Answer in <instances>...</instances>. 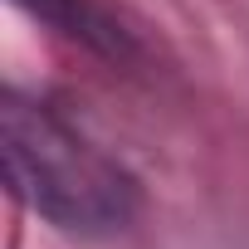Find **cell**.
Masks as SVG:
<instances>
[{
  "mask_svg": "<svg viewBox=\"0 0 249 249\" xmlns=\"http://www.w3.org/2000/svg\"><path fill=\"white\" fill-rule=\"evenodd\" d=\"M0 132H5L10 191L39 220L83 239H103L132 225L142 205L132 171L117 157H107L98 142H88L54 103L5 88Z\"/></svg>",
  "mask_w": 249,
  "mask_h": 249,
  "instance_id": "6da1fadb",
  "label": "cell"
},
{
  "mask_svg": "<svg viewBox=\"0 0 249 249\" xmlns=\"http://www.w3.org/2000/svg\"><path fill=\"white\" fill-rule=\"evenodd\" d=\"M15 5L30 10L39 25H49V30H59V35H69V39L107 54V59H122L132 49L127 30H122L98 0H15Z\"/></svg>",
  "mask_w": 249,
  "mask_h": 249,
  "instance_id": "7a4b0ae2",
  "label": "cell"
}]
</instances>
